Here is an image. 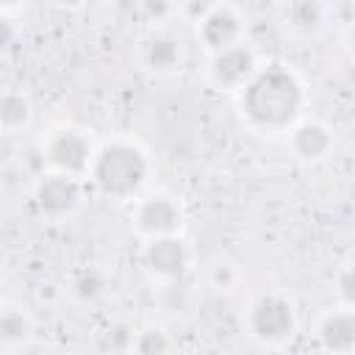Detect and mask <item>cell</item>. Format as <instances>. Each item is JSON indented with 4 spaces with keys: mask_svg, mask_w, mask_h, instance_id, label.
<instances>
[{
    "mask_svg": "<svg viewBox=\"0 0 355 355\" xmlns=\"http://www.w3.org/2000/svg\"><path fill=\"white\" fill-rule=\"evenodd\" d=\"M300 105H302V86L294 78V72L283 67L258 69L241 92L244 116L263 130L286 128L297 116Z\"/></svg>",
    "mask_w": 355,
    "mask_h": 355,
    "instance_id": "1",
    "label": "cell"
},
{
    "mask_svg": "<svg viewBox=\"0 0 355 355\" xmlns=\"http://www.w3.org/2000/svg\"><path fill=\"white\" fill-rule=\"evenodd\" d=\"M147 178V158L139 147L114 141L105 144L92 161V180L105 197H130Z\"/></svg>",
    "mask_w": 355,
    "mask_h": 355,
    "instance_id": "2",
    "label": "cell"
},
{
    "mask_svg": "<svg viewBox=\"0 0 355 355\" xmlns=\"http://www.w3.org/2000/svg\"><path fill=\"white\" fill-rule=\"evenodd\" d=\"M250 330L266 344H280L294 330V311L283 297L266 294L250 311Z\"/></svg>",
    "mask_w": 355,
    "mask_h": 355,
    "instance_id": "3",
    "label": "cell"
},
{
    "mask_svg": "<svg viewBox=\"0 0 355 355\" xmlns=\"http://www.w3.org/2000/svg\"><path fill=\"white\" fill-rule=\"evenodd\" d=\"M241 14L233 6H211L202 19H200V39L205 42V47L216 55L222 50H230L236 44H241Z\"/></svg>",
    "mask_w": 355,
    "mask_h": 355,
    "instance_id": "4",
    "label": "cell"
},
{
    "mask_svg": "<svg viewBox=\"0 0 355 355\" xmlns=\"http://www.w3.org/2000/svg\"><path fill=\"white\" fill-rule=\"evenodd\" d=\"M44 155L47 161L58 169V175H80L86 166H89V158H92V147L89 141L78 133V130H58L47 147H44Z\"/></svg>",
    "mask_w": 355,
    "mask_h": 355,
    "instance_id": "5",
    "label": "cell"
},
{
    "mask_svg": "<svg viewBox=\"0 0 355 355\" xmlns=\"http://www.w3.org/2000/svg\"><path fill=\"white\" fill-rule=\"evenodd\" d=\"M255 53L247 44H236L230 50H222L211 61V78L222 89H241L255 75Z\"/></svg>",
    "mask_w": 355,
    "mask_h": 355,
    "instance_id": "6",
    "label": "cell"
},
{
    "mask_svg": "<svg viewBox=\"0 0 355 355\" xmlns=\"http://www.w3.org/2000/svg\"><path fill=\"white\" fill-rule=\"evenodd\" d=\"M78 202H80V186L69 175H50L36 186V205L50 219H61L72 214Z\"/></svg>",
    "mask_w": 355,
    "mask_h": 355,
    "instance_id": "7",
    "label": "cell"
},
{
    "mask_svg": "<svg viewBox=\"0 0 355 355\" xmlns=\"http://www.w3.org/2000/svg\"><path fill=\"white\" fill-rule=\"evenodd\" d=\"M144 263L155 277H180L186 263H189V252L186 244L175 236H161V239H150V244L144 247Z\"/></svg>",
    "mask_w": 355,
    "mask_h": 355,
    "instance_id": "8",
    "label": "cell"
},
{
    "mask_svg": "<svg viewBox=\"0 0 355 355\" xmlns=\"http://www.w3.org/2000/svg\"><path fill=\"white\" fill-rule=\"evenodd\" d=\"M136 225L141 233H147L150 239H161V236H172L180 227V208L175 200L169 197H150L139 205L136 211Z\"/></svg>",
    "mask_w": 355,
    "mask_h": 355,
    "instance_id": "9",
    "label": "cell"
},
{
    "mask_svg": "<svg viewBox=\"0 0 355 355\" xmlns=\"http://www.w3.org/2000/svg\"><path fill=\"white\" fill-rule=\"evenodd\" d=\"M183 61L180 39L172 33H153L141 42V64L153 72H172Z\"/></svg>",
    "mask_w": 355,
    "mask_h": 355,
    "instance_id": "10",
    "label": "cell"
},
{
    "mask_svg": "<svg viewBox=\"0 0 355 355\" xmlns=\"http://www.w3.org/2000/svg\"><path fill=\"white\" fill-rule=\"evenodd\" d=\"M319 341L330 355L355 352V313H330L319 327Z\"/></svg>",
    "mask_w": 355,
    "mask_h": 355,
    "instance_id": "11",
    "label": "cell"
},
{
    "mask_svg": "<svg viewBox=\"0 0 355 355\" xmlns=\"http://www.w3.org/2000/svg\"><path fill=\"white\" fill-rule=\"evenodd\" d=\"M291 147H294V153H297L300 158H305V161H319V158H324V155L330 153L333 136H330V130H327L324 125H319V122H302V125L291 133Z\"/></svg>",
    "mask_w": 355,
    "mask_h": 355,
    "instance_id": "12",
    "label": "cell"
},
{
    "mask_svg": "<svg viewBox=\"0 0 355 355\" xmlns=\"http://www.w3.org/2000/svg\"><path fill=\"white\" fill-rule=\"evenodd\" d=\"M283 22L286 28H291L294 33H316L324 22V6L311 3V0H300V3H288L283 8Z\"/></svg>",
    "mask_w": 355,
    "mask_h": 355,
    "instance_id": "13",
    "label": "cell"
},
{
    "mask_svg": "<svg viewBox=\"0 0 355 355\" xmlns=\"http://www.w3.org/2000/svg\"><path fill=\"white\" fill-rule=\"evenodd\" d=\"M31 119V103L19 94V92H6L0 100V122L6 130H17L22 125H28Z\"/></svg>",
    "mask_w": 355,
    "mask_h": 355,
    "instance_id": "14",
    "label": "cell"
},
{
    "mask_svg": "<svg viewBox=\"0 0 355 355\" xmlns=\"http://www.w3.org/2000/svg\"><path fill=\"white\" fill-rule=\"evenodd\" d=\"M28 319L22 316V311H6L3 319H0V336L6 341V347H14L19 344L25 336H28Z\"/></svg>",
    "mask_w": 355,
    "mask_h": 355,
    "instance_id": "15",
    "label": "cell"
},
{
    "mask_svg": "<svg viewBox=\"0 0 355 355\" xmlns=\"http://www.w3.org/2000/svg\"><path fill=\"white\" fill-rule=\"evenodd\" d=\"M169 352V338L161 327H147L136 338V355H166Z\"/></svg>",
    "mask_w": 355,
    "mask_h": 355,
    "instance_id": "16",
    "label": "cell"
},
{
    "mask_svg": "<svg viewBox=\"0 0 355 355\" xmlns=\"http://www.w3.org/2000/svg\"><path fill=\"white\" fill-rule=\"evenodd\" d=\"M103 288H105V280H103V275L94 272V269L83 272V275L75 280V294H78L80 300H94V297L103 294Z\"/></svg>",
    "mask_w": 355,
    "mask_h": 355,
    "instance_id": "17",
    "label": "cell"
},
{
    "mask_svg": "<svg viewBox=\"0 0 355 355\" xmlns=\"http://www.w3.org/2000/svg\"><path fill=\"white\" fill-rule=\"evenodd\" d=\"M338 294L349 308H355V266H349L338 275Z\"/></svg>",
    "mask_w": 355,
    "mask_h": 355,
    "instance_id": "18",
    "label": "cell"
},
{
    "mask_svg": "<svg viewBox=\"0 0 355 355\" xmlns=\"http://www.w3.org/2000/svg\"><path fill=\"white\" fill-rule=\"evenodd\" d=\"M233 280H236V272H233L230 263H216L214 266V283H216V288H227Z\"/></svg>",
    "mask_w": 355,
    "mask_h": 355,
    "instance_id": "19",
    "label": "cell"
}]
</instances>
